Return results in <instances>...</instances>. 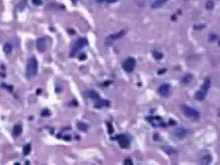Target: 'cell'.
Masks as SVG:
<instances>
[{
    "label": "cell",
    "instance_id": "1",
    "mask_svg": "<svg viewBox=\"0 0 220 165\" xmlns=\"http://www.w3.org/2000/svg\"><path fill=\"white\" fill-rule=\"evenodd\" d=\"M38 73V60L36 58H30L27 60L26 64V76L28 79H32Z\"/></svg>",
    "mask_w": 220,
    "mask_h": 165
},
{
    "label": "cell",
    "instance_id": "2",
    "mask_svg": "<svg viewBox=\"0 0 220 165\" xmlns=\"http://www.w3.org/2000/svg\"><path fill=\"white\" fill-rule=\"evenodd\" d=\"M88 45V40H86V39H83V38L78 39V41L74 43L69 56H71V58H73V56H76L77 54H78L80 50H82L85 47V45Z\"/></svg>",
    "mask_w": 220,
    "mask_h": 165
},
{
    "label": "cell",
    "instance_id": "3",
    "mask_svg": "<svg viewBox=\"0 0 220 165\" xmlns=\"http://www.w3.org/2000/svg\"><path fill=\"white\" fill-rule=\"evenodd\" d=\"M135 66H136V60L133 59V58H128L126 59L123 64H122V68L126 71V72H133L135 69Z\"/></svg>",
    "mask_w": 220,
    "mask_h": 165
},
{
    "label": "cell",
    "instance_id": "4",
    "mask_svg": "<svg viewBox=\"0 0 220 165\" xmlns=\"http://www.w3.org/2000/svg\"><path fill=\"white\" fill-rule=\"evenodd\" d=\"M182 111L188 118H199V116H200L198 111H196L195 109H193V108L187 106V105L182 106Z\"/></svg>",
    "mask_w": 220,
    "mask_h": 165
},
{
    "label": "cell",
    "instance_id": "5",
    "mask_svg": "<svg viewBox=\"0 0 220 165\" xmlns=\"http://www.w3.org/2000/svg\"><path fill=\"white\" fill-rule=\"evenodd\" d=\"M172 134L175 136V138L178 139H186L188 134V130L184 129V128H177L176 130H172Z\"/></svg>",
    "mask_w": 220,
    "mask_h": 165
},
{
    "label": "cell",
    "instance_id": "6",
    "mask_svg": "<svg viewBox=\"0 0 220 165\" xmlns=\"http://www.w3.org/2000/svg\"><path fill=\"white\" fill-rule=\"evenodd\" d=\"M170 92H171V86L168 83H163L158 88V93L161 96H163V97H168L170 95Z\"/></svg>",
    "mask_w": 220,
    "mask_h": 165
},
{
    "label": "cell",
    "instance_id": "7",
    "mask_svg": "<svg viewBox=\"0 0 220 165\" xmlns=\"http://www.w3.org/2000/svg\"><path fill=\"white\" fill-rule=\"evenodd\" d=\"M202 153H203V154H201L199 156V164H210L212 160L210 153L207 151H202Z\"/></svg>",
    "mask_w": 220,
    "mask_h": 165
},
{
    "label": "cell",
    "instance_id": "8",
    "mask_svg": "<svg viewBox=\"0 0 220 165\" xmlns=\"http://www.w3.org/2000/svg\"><path fill=\"white\" fill-rule=\"evenodd\" d=\"M117 140H118V144L119 145L122 147V148H128L129 146V139L127 138L126 135L124 134H120L117 136Z\"/></svg>",
    "mask_w": 220,
    "mask_h": 165
},
{
    "label": "cell",
    "instance_id": "9",
    "mask_svg": "<svg viewBox=\"0 0 220 165\" xmlns=\"http://www.w3.org/2000/svg\"><path fill=\"white\" fill-rule=\"evenodd\" d=\"M37 49L39 52L44 53L47 50V40L45 38H40L37 40Z\"/></svg>",
    "mask_w": 220,
    "mask_h": 165
},
{
    "label": "cell",
    "instance_id": "10",
    "mask_svg": "<svg viewBox=\"0 0 220 165\" xmlns=\"http://www.w3.org/2000/svg\"><path fill=\"white\" fill-rule=\"evenodd\" d=\"M124 34H125V31H122V32H120V33L114 34V35H110V36L107 37V39H106V43H107L108 45H110L111 43H113V42L116 41V40H119L120 38H122Z\"/></svg>",
    "mask_w": 220,
    "mask_h": 165
},
{
    "label": "cell",
    "instance_id": "11",
    "mask_svg": "<svg viewBox=\"0 0 220 165\" xmlns=\"http://www.w3.org/2000/svg\"><path fill=\"white\" fill-rule=\"evenodd\" d=\"M206 94H207V91L204 90V89H202V88H200L198 91V92L195 93L194 97H195L196 100H198V101H203L205 99V97H206Z\"/></svg>",
    "mask_w": 220,
    "mask_h": 165
},
{
    "label": "cell",
    "instance_id": "12",
    "mask_svg": "<svg viewBox=\"0 0 220 165\" xmlns=\"http://www.w3.org/2000/svg\"><path fill=\"white\" fill-rule=\"evenodd\" d=\"M23 132V128L21 125H16V126L13 128V135L15 138H18V136L22 134Z\"/></svg>",
    "mask_w": 220,
    "mask_h": 165
},
{
    "label": "cell",
    "instance_id": "13",
    "mask_svg": "<svg viewBox=\"0 0 220 165\" xmlns=\"http://www.w3.org/2000/svg\"><path fill=\"white\" fill-rule=\"evenodd\" d=\"M3 50L6 54H10L11 52H12V45H11L10 43H6L3 45Z\"/></svg>",
    "mask_w": 220,
    "mask_h": 165
},
{
    "label": "cell",
    "instance_id": "14",
    "mask_svg": "<svg viewBox=\"0 0 220 165\" xmlns=\"http://www.w3.org/2000/svg\"><path fill=\"white\" fill-rule=\"evenodd\" d=\"M192 79V74H186L182 78V82L183 84H188L190 82V80Z\"/></svg>",
    "mask_w": 220,
    "mask_h": 165
},
{
    "label": "cell",
    "instance_id": "15",
    "mask_svg": "<svg viewBox=\"0 0 220 165\" xmlns=\"http://www.w3.org/2000/svg\"><path fill=\"white\" fill-rule=\"evenodd\" d=\"M78 128L80 130H82V132H86V130H88V126H86V124H84L82 122H79L78 124Z\"/></svg>",
    "mask_w": 220,
    "mask_h": 165
},
{
    "label": "cell",
    "instance_id": "16",
    "mask_svg": "<svg viewBox=\"0 0 220 165\" xmlns=\"http://www.w3.org/2000/svg\"><path fill=\"white\" fill-rule=\"evenodd\" d=\"M31 151V144H27L24 146V149H23V153H24V155H28L29 153Z\"/></svg>",
    "mask_w": 220,
    "mask_h": 165
},
{
    "label": "cell",
    "instance_id": "17",
    "mask_svg": "<svg viewBox=\"0 0 220 165\" xmlns=\"http://www.w3.org/2000/svg\"><path fill=\"white\" fill-rule=\"evenodd\" d=\"M88 96L90 98L92 99H97V98H99V96H98V94L96 92H94V91H89V93H88Z\"/></svg>",
    "mask_w": 220,
    "mask_h": 165
},
{
    "label": "cell",
    "instance_id": "18",
    "mask_svg": "<svg viewBox=\"0 0 220 165\" xmlns=\"http://www.w3.org/2000/svg\"><path fill=\"white\" fill-rule=\"evenodd\" d=\"M153 55H154V58H155L156 59H160L163 58V54H162L161 53H159V52H154V53H153Z\"/></svg>",
    "mask_w": 220,
    "mask_h": 165
},
{
    "label": "cell",
    "instance_id": "19",
    "mask_svg": "<svg viewBox=\"0 0 220 165\" xmlns=\"http://www.w3.org/2000/svg\"><path fill=\"white\" fill-rule=\"evenodd\" d=\"M117 0H97V2L102 3V2H107V3H114L116 2Z\"/></svg>",
    "mask_w": 220,
    "mask_h": 165
},
{
    "label": "cell",
    "instance_id": "20",
    "mask_svg": "<svg viewBox=\"0 0 220 165\" xmlns=\"http://www.w3.org/2000/svg\"><path fill=\"white\" fill-rule=\"evenodd\" d=\"M213 2L212 1H207L206 2V8L207 9H212L213 8Z\"/></svg>",
    "mask_w": 220,
    "mask_h": 165
},
{
    "label": "cell",
    "instance_id": "21",
    "mask_svg": "<svg viewBox=\"0 0 220 165\" xmlns=\"http://www.w3.org/2000/svg\"><path fill=\"white\" fill-rule=\"evenodd\" d=\"M32 2H33L35 5H37V6H39V5H41V4H42V0H32Z\"/></svg>",
    "mask_w": 220,
    "mask_h": 165
},
{
    "label": "cell",
    "instance_id": "22",
    "mask_svg": "<svg viewBox=\"0 0 220 165\" xmlns=\"http://www.w3.org/2000/svg\"><path fill=\"white\" fill-rule=\"evenodd\" d=\"M50 115V111L49 110H44L43 112H42V116L43 117H47V116H49Z\"/></svg>",
    "mask_w": 220,
    "mask_h": 165
},
{
    "label": "cell",
    "instance_id": "23",
    "mask_svg": "<svg viewBox=\"0 0 220 165\" xmlns=\"http://www.w3.org/2000/svg\"><path fill=\"white\" fill-rule=\"evenodd\" d=\"M107 126H108V129H109V133H113V128H111V125L108 124Z\"/></svg>",
    "mask_w": 220,
    "mask_h": 165
},
{
    "label": "cell",
    "instance_id": "24",
    "mask_svg": "<svg viewBox=\"0 0 220 165\" xmlns=\"http://www.w3.org/2000/svg\"><path fill=\"white\" fill-rule=\"evenodd\" d=\"M125 164H133V163H132V161L130 160V159H126V160H125Z\"/></svg>",
    "mask_w": 220,
    "mask_h": 165
},
{
    "label": "cell",
    "instance_id": "25",
    "mask_svg": "<svg viewBox=\"0 0 220 165\" xmlns=\"http://www.w3.org/2000/svg\"><path fill=\"white\" fill-rule=\"evenodd\" d=\"M72 1H73L74 3H76V2H77V0H72Z\"/></svg>",
    "mask_w": 220,
    "mask_h": 165
}]
</instances>
